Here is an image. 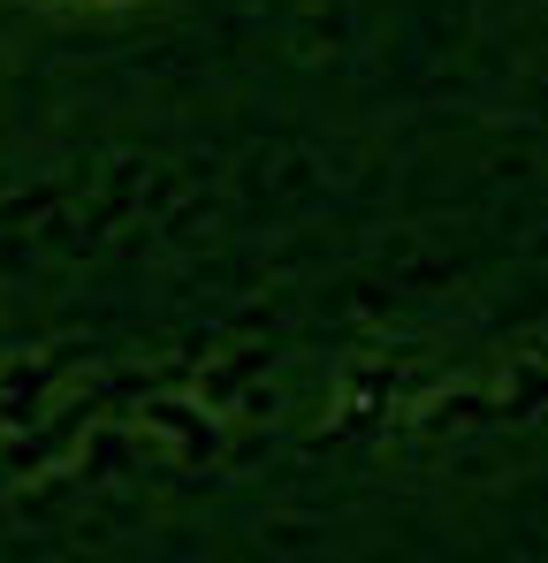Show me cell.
Here are the masks:
<instances>
[]
</instances>
